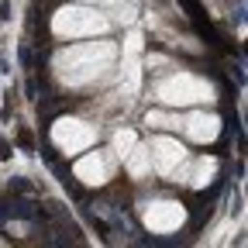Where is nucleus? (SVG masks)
<instances>
[{
	"label": "nucleus",
	"mask_w": 248,
	"mask_h": 248,
	"mask_svg": "<svg viewBox=\"0 0 248 248\" xmlns=\"http://www.w3.org/2000/svg\"><path fill=\"white\" fill-rule=\"evenodd\" d=\"M124 169H128L135 179L148 176V172H152V152H148V145H135V148L128 152V159H124Z\"/></svg>",
	"instance_id": "nucleus-9"
},
{
	"label": "nucleus",
	"mask_w": 248,
	"mask_h": 248,
	"mask_svg": "<svg viewBox=\"0 0 248 248\" xmlns=\"http://www.w3.org/2000/svg\"><path fill=\"white\" fill-rule=\"evenodd\" d=\"M110 31V17L93 7V4H73V7H59L52 14V35L66 38V42H83V38H100Z\"/></svg>",
	"instance_id": "nucleus-2"
},
{
	"label": "nucleus",
	"mask_w": 248,
	"mask_h": 248,
	"mask_svg": "<svg viewBox=\"0 0 248 248\" xmlns=\"http://www.w3.org/2000/svg\"><path fill=\"white\" fill-rule=\"evenodd\" d=\"M52 145L66 155H79V152L97 145V128L79 117H59L52 124Z\"/></svg>",
	"instance_id": "nucleus-4"
},
{
	"label": "nucleus",
	"mask_w": 248,
	"mask_h": 248,
	"mask_svg": "<svg viewBox=\"0 0 248 248\" xmlns=\"http://www.w3.org/2000/svg\"><path fill=\"white\" fill-rule=\"evenodd\" d=\"M145 124H148V128H183V121H179V117H172V114H162V110H148Z\"/></svg>",
	"instance_id": "nucleus-10"
},
{
	"label": "nucleus",
	"mask_w": 248,
	"mask_h": 248,
	"mask_svg": "<svg viewBox=\"0 0 248 248\" xmlns=\"http://www.w3.org/2000/svg\"><path fill=\"white\" fill-rule=\"evenodd\" d=\"M207 79L200 76H190V73H176V76H166L162 83H155V100H162L169 107H183V104H197V100H207Z\"/></svg>",
	"instance_id": "nucleus-3"
},
{
	"label": "nucleus",
	"mask_w": 248,
	"mask_h": 248,
	"mask_svg": "<svg viewBox=\"0 0 248 248\" xmlns=\"http://www.w3.org/2000/svg\"><path fill=\"white\" fill-rule=\"evenodd\" d=\"M76 4H93V7H107V4H117V0H76Z\"/></svg>",
	"instance_id": "nucleus-12"
},
{
	"label": "nucleus",
	"mask_w": 248,
	"mask_h": 248,
	"mask_svg": "<svg viewBox=\"0 0 248 248\" xmlns=\"http://www.w3.org/2000/svg\"><path fill=\"white\" fill-rule=\"evenodd\" d=\"M117 162H121V155H117L114 148H97V152H86L83 159L73 166V172H76V179L86 183V186H104L107 179H114Z\"/></svg>",
	"instance_id": "nucleus-5"
},
{
	"label": "nucleus",
	"mask_w": 248,
	"mask_h": 248,
	"mask_svg": "<svg viewBox=\"0 0 248 248\" xmlns=\"http://www.w3.org/2000/svg\"><path fill=\"white\" fill-rule=\"evenodd\" d=\"M138 145V138H135V131H117L114 135V152L121 155V159H128V152Z\"/></svg>",
	"instance_id": "nucleus-11"
},
{
	"label": "nucleus",
	"mask_w": 248,
	"mask_h": 248,
	"mask_svg": "<svg viewBox=\"0 0 248 248\" xmlns=\"http://www.w3.org/2000/svg\"><path fill=\"white\" fill-rule=\"evenodd\" d=\"M141 221H145V228H148L152 234H172V231L183 228L186 210H183V203H176V200H152V203H145V210H141Z\"/></svg>",
	"instance_id": "nucleus-6"
},
{
	"label": "nucleus",
	"mask_w": 248,
	"mask_h": 248,
	"mask_svg": "<svg viewBox=\"0 0 248 248\" xmlns=\"http://www.w3.org/2000/svg\"><path fill=\"white\" fill-rule=\"evenodd\" d=\"M183 128H186V135H190L193 141H210V138H217V117L190 114V117L183 121Z\"/></svg>",
	"instance_id": "nucleus-8"
},
{
	"label": "nucleus",
	"mask_w": 248,
	"mask_h": 248,
	"mask_svg": "<svg viewBox=\"0 0 248 248\" xmlns=\"http://www.w3.org/2000/svg\"><path fill=\"white\" fill-rule=\"evenodd\" d=\"M148 152H152V169H159L162 176H169V172L186 159V148H183L176 138H166V135L152 138V141H148Z\"/></svg>",
	"instance_id": "nucleus-7"
},
{
	"label": "nucleus",
	"mask_w": 248,
	"mask_h": 248,
	"mask_svg": "<svg viewBox=\"0 0 248 248\" xmlns=\"http://www.w3.org/2000/svg\"><path fill=\"white\" fill-rule=\"evenodd\" d=\"M114 62H117V45L100 35V38H83L76 45L59 48L52 59V73L62 86L83 90V86L100 83L114 69Z\"/></svg>",
	"instance_id": "nucleus-1"
}]
</instances>
